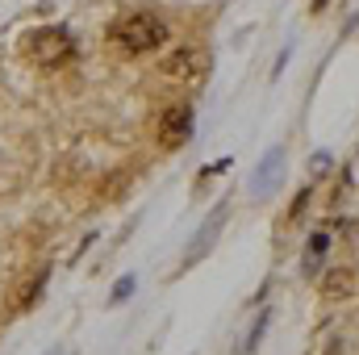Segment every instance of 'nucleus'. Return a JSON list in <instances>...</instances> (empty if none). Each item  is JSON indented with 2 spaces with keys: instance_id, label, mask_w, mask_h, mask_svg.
<instances>
[{
  "instance_id": "obj_5",
  "label": "nucleus",
  "mask_w": 359,
  "mask_h": 355,
  "mask_svg": "<svg viewBox=\"0 0 359 355\" xmlns=\"http://www.w3.org/2000/svg\"><path fill=\"white\" fill-rule=\"evenodd\" d=\"M205 72H209V55L196 46H180L172 55H163V76L172 80H201Z\"/></svg>"
},
{
  "instance_id": "obj_11",
  "label": "nucleus",
  "mask_w": 359,
  "mask_h": 355,
  "mask_svg": "<svg viewBox=\"0 0 359 355\" xmlns=\"http://www.w3.org/2000/svg\"><path fill=\"white\" fill-rule=\"evenodd\" d=\"M130 293H134V276H126V280L117 284V293H113V301H126Z\"/></svg>"
},
{
  "instance_id": "obj_10",
  "label": "nucleus",
  "mask_w": 359,
  "mask_h": 355,
  "mask_svg": "<svg viewBox=\"0 0 359 355\" xmlns=\"http://www.w3.org/2000/svg\"><path fill=\"white\" fill-rule=\"evenodd\" d=\"M264 326H268V314H259V322H255V330H251V339H247V351H255V347H259V339H264Z\"/></svg>"
},
{
  "instance_id": "obj_4",
  "label": "nucleus",
  "mask_w": 359,
  "mask_h": 355,
  "mask_svg": "<svg viewBox=\"0 0 359 355\" xmlns=\"http://www.w3.org/2000/svg\"><path fill=\"white\" fill-rule=\"evenodd\" d=\"M226 217H230V205H226V201L209 209V217H205V226L196 230V239H192V243H188V251H184V267H192L196 260H205V255H209V247L217 243V234H222V226H226Z\"/></svg>"
},
{
  "instance_id": "obj_3",
  "label": "nucleus",
  "mask_w": 359,
  "mask_h": 355,
  "mask_svg": "<svg viewBox=\"0 0 359 355\" xmlns=\"http://www.w3.org/2000/svg\"><path fill=\"white\" fill-rule=\"evenodd\" d=\"M155 134H159V147L163 151H176L192 138V109L188 105H172L163 109V117L155 121Z\"/></svg>"
},
{
  "instance_id": "obj_12",
  "label": "nucleus",
  "mask_w": 359,
  "mask_h": 355,
  "mask_svg": "<svg viewBox=\"0 0 359 355\" xmlns=\"http://www.w3.org/2000/svg\"><path fill=\"white\" fill-rule=\"evenodd\" d=\"M50 355H59V351H50Z\"/></svg>"
},
{
  "instance_id": "obj_1",
  "label": "nucleus",
  "mask_w": 359,
  "mask_h": 355,
  "mask_svg": "<svg viewBox=\"0 0 359 355\" xmlns=\"http://www.w3.org/2000/svg\"><path fill=\"white\" fill-rule=\"evenodd\" d=\"M109 42H117L126 55H151L168 42V25L155 13H134L109 25Z\"/></svg>"
},
{
  "instance_id": "obj_6",
  "label": "nucleus",
  "mask_w": 359,
  "mask_h": 355,
  "mask_svg": "<svg viewBox=\"0 0 359 355\" xmlns=\"http://www.w3.org/2000/svg\"><path fill=\"white\" fill-rule=\"evenodd\" d=\"M280 163H284V147H271L268 159L259 163V172H255V180H251V188L264 196V192H271V180H276V172H280Z\"/></svg>"
},
{
  "instance_id": "obj_7",
  "label": "nucleus",
  "mask_w": 359,
  "mask_h": 355,
  "mask_svg": "<svg viewBox=\"0 0 359 355\" xmlns=\"http://www.w3.org/2000/svg\"><path fill=\"white\" fill-rule=\"evenodd\" d=\"M326 247H330V234H326V230L309 239V247H305V276H318V264H322Z\"/></svg>"
},
{
  "instance_id": "obj_9",
  "label": "nucleus",
  "mask_w": 359,
  "mask_h": 355,
  "mask_svg": "<svg viewBox=\"0 0 359 355\" xmlns=\"http://www.w3.org/2000/svg\"><path fill=\"white\" fill-rule=\"evenodd\" d=\"M42 288H46V267H42V272H38V276L29 280V288L21 293V309H29V305H34V301L42 297Z\"/></svg>"
},
{
  "instance_id": "obj_2",
  "label": "nucleus",
  "mask_w": 359,
  "mask_h": 355,
  "mask_svg": "<svg viewBox=\"0 0 359 355\" xmlns=\"http://www.w3.org/2000/svg\"><path fill=\"white\" fill-rule=\"evenodd\" d=\"M17 46H21V55H25L29 63H38V67H63V63L76 55L72 34H67V29H59V25H38V29H25Z\"/></svg>"
},
{
  "instance_id": "obj_8",
  "label": "nucleus",
  "mask_w": 359,
  "mask_h": 355,
  "mask_svg": "<svg viewBox=\"0 0 359 355\" xmlns=\"http://www.w3.org/2000/svg\"><path fill=\"white\" fill-rule=\"evenodd\" d=\"M322 288H326V297H347L355 288V272H330L322 280Z\"/></svg>"
}]
</instances>
